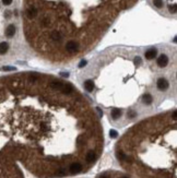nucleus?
Returning <instances> with one entry per match:
<instances>
[{
	"label": "nucleus",
	"instance_id": "1",
	"mask_svg": "<svg viewBox=\"0 0 177 178\" xmlns=\"http://www.w3.org/2000/svg\"><path fill=\"white\" fill-rule=\"evenodd\" d=\"M82 170H83V165L79 162L71 163L68 167V171L70 174H78V173H81Z\"/></svg>",
	"mask_w": 177,
	"mask_h": 178
},
{
	"label": "nucleus",
	"instance_id": "2",
	"mask_svg": "<svg viewBox=\"0 0 177 178\" xmlns=\"http://www.w3.org/2000/svg\"><path fill=\"white\" fill-rule=\"evenodd\" d=\"M66 50L69 54H75L79 50V45L76 41H69L66 44Z\"/></svg>",
	"mask_w": 177,
	"mask_h": 178
},
{
	"label": "nucleus",
	"instance_id": "3",
	"mask_svg": "<svg viewBox=\"0 0 177 178\" xmlns=\"http://www.w3.org/2000/svg\"><path fill=\"white\" fill-rule=\"evenodd\" d=\"M168 87H169V83H168V81L165 78L157 79V81H156V88H157V90H160L161 92H164V91H166L168 89Z\"/></svg>",
	"mask_w": 177,
	"mask_h": 178
},
{
	"label": "nucleus",
	"instance_id": "4",
	"mask_svg": "<svg viewBox=\"0 0 177 178\" xmlns=\"http://www.w3.org/2000/svg\"><path fill=\"white\" fill-rule=\"evenodd\" d=\"M156 64H157L158 67H161V68H164V67H166V66L168 65V57L166 56V55L162 54L161 56L157 58Z\"/></svg>",
	"mask_w": 177,
	"mask_h": 178
},
{
	"label": "nucleus",
	"instance_id": "5",
	"mask_svg": "<svg viewBox=\"0 0 177 178\" xmlns=\"http://www.w3.org/2000/svg\"><path fill=\"white\" fill-rule=\"evenodd\" d=\"M38 14V10L36 9L34 5H32V7H30L27 10H26V16L28 18V19H34V18H36Z\"/></svg>",
	"mask_w": 177,
	"mask_h": 178
},
{
	"label": "nucleus",
	"instance_id": "6",
	"mask_svg": "<svg viewBox=\"0 0 177 178\" xmlns=\"http://www.w3.org/2000/svg\"><path fill=\"white\" fill-rule=\"evenodd\" d=\"M95 158H96V153L93 150H90L87 154H85V162L89 163V164L93 163L95 161Z\"/></svg>",
	"mask_w": 177,
	"mask_h": 178
},
{
	"label": "nucleus",
	"instance_id": "7",
	"mask_svg": "<svg viewBox=\"0 0 177 178\" xmlns=\"http://www.w3.org/2000/svg\"><path fill=\"white\" fill-rule=\"evenodd\" d=\"M142 102H143V104H145V105H151V104L154 102L153 95L151 93H144L142 95Z\"/></svg>",
	"mask_w": 177,
	"mask_h": 178
},
{
	"label": "nucleus",
	"instance_id": "8",
	"mask_svg": "<svg viewBox=\"0 0 177 178\" xmlns=\"http://www.w3.org/2000/svg\"><path fill=\"white\" fill-rule=\"evenodd\" d=\"M84 89L87 92L89 93H92L93 90H94V82L93 80H87V81L84 82Z\"/></svg>",
	"mask_w": 177,
	"mask_h": 178
},
{
	"label": "nucleus",
	"instance_id": "9",
	"mask_svg": "<svg viewBox=\"0 0 177 178\" xmlns=\"http://www.w3.org/2000/svg\"><path fill=\"white\" fill-rule=\"evenodd\" d=\"M156 54H157V50L155 49V48H150V49H148L145 51V58L146 59H149V60H151V59H153V58H155V56H156Z\"/></svg>",
	"mask_w": 177,
	"mask_h": 178
},
{
	"label": "nucleus",
	"instance_id": "10",
	"mask_svg": "<svg viewBox=\"0 0 177 178\" xmlns=\"http://www.w3.org/2000/svg\"><path fill=\"white\" fill-rule=\"evenodd\" d=\"M15 34V26L13 25V24H10V25L5 28V36L7 37H13Z\"/></svg>",
	"mask_w": 177,
	"mask_h": 178
},
{
	"label": "nucleus",
	"instance_id": "11",
	"mask_svg": "<svg viewBox=\"0 0 177 178\" xmlns=\"http://www.w3.org/2000/svg\"><path fill=\"white\" fill-rule=\"evenodd\" d=\"M121 116V110L120 109H113L111 112V117L112 119L116 120V119H119V117Z\"/></svg>",
	"mask_w": 177,
	"mask_h": 178
},
{
	"label": "nucleus",
	"instance_id": "12",
	"mask_svg": "<svg viewBox=\"0 0 177 178\" xmlns=\"http://www.w3.org/2000/svg\"><path fill=\"white\" fill-rule=\"evenodd\" d=\"M8 49H9L8 43H5V42L0 43V55H4L5 53L8 51Z\"/></svg>",
	"mask_w": 177,
	"mask_h": 178
},
{
	"label": "nucleus",
	"instance_id": "13",
	"mask_svg": "<svg viewBox=\"0 0 177 178\" xmlns=\"http://www.w3.org/2000/svg\"><path fill=\"white\" fill-rule=\"evenodd\" d=\"M153 4L156 8H162L163 7V0H153Z\"/></svg>",
	"mask_w": 177,
	"mask_h": 178
},
{
	"label": "nucleus",
	"instance_id": "14",
	"mask_svg": "<svg viewBox=\"0 0 177 178\" xmlns=\"http://www.w3.org/2000/svg\"><path fill=\"white\" fill-rule=\"evenodd\" d=\"M168 9H169V11L172 12V13H176V4L174 3V4H170L169 7H168Z\"/></svg>",
	"mask_w": 177,
	"mask_h": 178
},
{
	"label": "nucleus",
	"instance_id": "15",
	"mask_svg": "<svg viewBox=\"0 0 177 178\" xmlns=\"http://www.w3.org/2000/svg\"><path fill=\"white\" fill-rule=\"evenodd\" d=\"M12 1H13V0H2V3L4 5H10L12 3Z\"/></svg>",
	"mask_w": 177,
	"mask_h": 178
},
{
	"label": "nucleus",
	"instance_id": "16",
	"mask_svg": "<svg viewBox=\"0 0 177 178\" xmlns=\"http://www.w3.org/2000/svg\"><path fill=\"white\" fill-rule=\"evenodd\" d=\"M1 70H3V71H11V70H14V68H13V67H3Z\"/></svg>",
	"mask_w": 177,
	"mask_h": 178
},
{
	"label": "nucleus",
	"instance_id": "17",
	"mask_svg": "<svg viewBox=\"0 0 177 178\" xmlns=\"http://www.w3.org/2000/svg\"><path fill=\"white\" fill-rule=\"evenodd\" d=\"M111 137H113V138H115V137H117V132H116L115 130H111Z\"/></svg>",
	"mask_w": 177,
	"mask_h": 178
},
{
	"label": "nucleus",
	"instance_id": "18",
	"mask_svg": "<svg viewBox=\"0 0 177 178\" xmlns=\"http://www.w3.org/2000/svg\"><path fill=\"white\" fill-rule=\"evenodd\" d=\"M100 178H111V177H109L108 175H102Z\"/></svg>",
	"mask_w": 177,
	"mask_h": 178
},
{
	"label": "nucleus",
	"instance_id": "19",
	"mask_svg": "<svg viewBox=\"0 0 177 178\" xmlns=\"http://www.w3.org/2000/svg\"><path fill=\"white\" fill-rule=\"evenodd\" d=\"M120 178H128V177H126V176H123V177H120Z\"/></svg>",
	"mask_w": 177,
	"mask_h": 178
}]
</instances>
